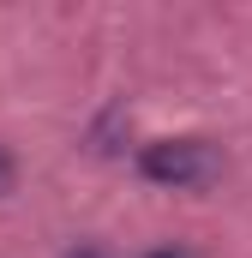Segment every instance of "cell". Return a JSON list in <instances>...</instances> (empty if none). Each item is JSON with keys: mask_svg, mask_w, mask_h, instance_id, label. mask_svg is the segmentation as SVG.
Wrapping results in <instances>:
<instances>
[{"mask_svg": "<svg viewBox=\"0 0 252 258\" xmlns=\"http://www.w3.org/2000/svg\"><path fill=\"white\" fill-rule=\"evenodd\" d=\"M138 174L156 180V186L186 192V186H210V180L222 174V156H216L204 138H156V144L138 150Z\"/></svg>", "mask_w": 252, "mask_h": 258, "instance_id": "obj_1", "label": "cell"}, {"mask_svg": "<svg viewBox=\"0 0 252 258\" xmlns=\"http://www.w3.org/2000/svg\"><path fill=\"white\" fill-rule=\"evenodd\" d=\"M6 186H12V156L0 150V198H6Z\"/></svg>", "mask_w": 252, "mask_h": 258, "instance_id": "obj_2", "label": "cell"}, {"mask_svg": "<svg viewBox=\"0 0 252 258\" xmlns=\"http://www.w3.org/2000/svg\"><path fill=\"white\" fill-rule=\"evenodd\" d=\"M66 258H102V252H90V246H84V252H66Z\"/></svg>", "mask_w": 252, "mask_h": 258, "instance_id": "obj_3", "label": "cell"}, {"mask_svg": "<svg viewBox=\"0 0 252 258\" xmlns=\"http://www.w3.org/2000/svg\"><path fill=\"white\" fill-rule=\"evenodd\" d=\"M150 258H180V252H150Z\"/></svg>", "mask_w": 252, "mask_h": 258, "instance_id": "obj_4", "label": "cell"}]
</instances>
